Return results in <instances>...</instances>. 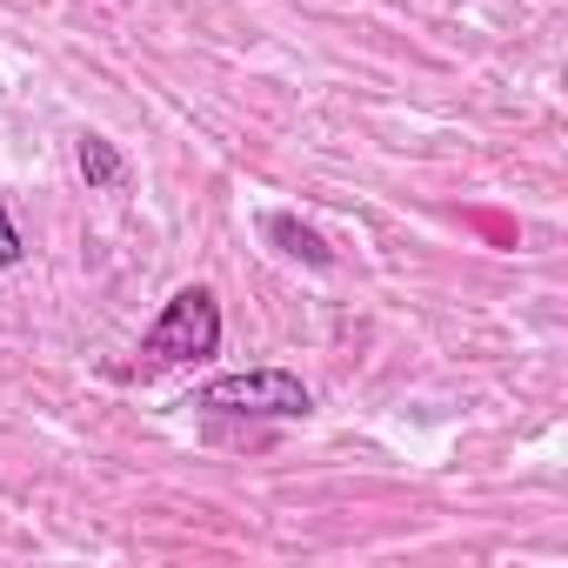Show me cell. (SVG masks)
<instances>
[{"instance_id":"cell-1","label":"cell","mask_w":568,"mask_h":568,"mask_svg":"<svg viewBox=\"0 0 568 568\" xmlns=\"http://www.w3.org/2000/svg\"><path fill=\"white\" fill-rule=\"evenodd\" d=\"M187 408H201V415H234V422H302V415L315 408V395H308V382L288 375V368H241V375L201 382Z\"/></svg>"},{"instance_id":"cell-2","label":"cell","mask_w":568,"mask_h":568,"mask_svg":"<svg viewBox=\"0 0 568 568\" xmlns=\"http://www.w3.org/2000/svg\"><path fill=\"white\" fill-rule=\"evenodd\" d=\"M221 348V302L207 288H174L168 308L154 315V328L141 335V362L148 368H181V362H207Z\"/></svg>"},{"instance_id":"cell-3","label":"cell","mask_w":568,"mask_h":568,"mask_svg":"<svg viewBox=\"0 0 568 568\" xmlns=\"http://www.w3.org/2000/svg\"><path fill=\"white\" fill-rule=\"evenodd\" d=\"M74 161H81V181H88V187H121V181H128V161H121L114 141H101V134H81Z\"/></svg>"},{"instance_id":"cell-4","label":"cell","mask_w":568,"mask_h":568,"mask_svg":"<svg viewBox=\"0 0 568 568\" xmlns=\"http://www.w3.org/2000/svg\"><path fill=\"white\" fill-rule=\"evenodd\" d=\"M267 234L281 241V254H295V261H308V267H328V261H335V254L322 247V234H315V227H302L295 214H267Z\"/></svg>"},{"instance_id":"cell-5","label":"cell","mask_w":568,"mask_h":568,"mask_svg":"<svg viewBox=\"0 0 568 568\" xmlns=\"http://www.w3.org/2000/svg\"><path fill=\"white\" fill-rule=\"evenodd\" d=\"M28 247H21V227H14V214H8V201H0V267H14Z\"/></svg>"}]
</instances>
